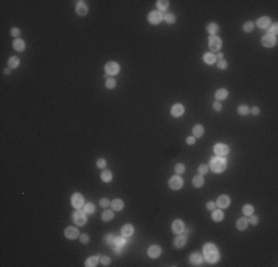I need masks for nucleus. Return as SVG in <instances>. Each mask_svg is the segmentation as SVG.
<instances>
[{"label":"nucleus","mask_w":278,"mask_h":267,"mask_svg":"<svg viewBox=\"0 0 278 267\" xmlns=\"http://www.w3.org/2000/svg\"><path fill=\"white\" fill-rule=\"evenodd\" d=\"M203 252H204V257H206V260H207L208 263H216V261L219 260L218 248L215 247V245H212V243H206Z\"/></svg>","instance_id":"obj_1"},{"label":"nucleus","mask_w":278,"mask_h":267,"mask_svg":"<svg viewBox=\"0 0 278 267\" xmlns=\"http://www.w3.org/2000/svg\"><path fill=\"white\" fill-rule=\"evenodd\" d=\"M210 168L215 171V172H223L225 168H226V160L223 156H218V158H213L210 160Z\"/></svg>","instance_id":"obj_2"},{"label":"nucleus","mask_w":278,"mask_h":267,"mask_svg":"<svg viewBox=\"0 0 278 267\" xmlns=\"http://www.w3.org/2000/svg\"><path fill=\"white\" fill-rule=\"evenodd\" d=\"M119 71H120V65H119L117 62H114V61L107 62V65H105V73H107V74L114 76V74H117Z\"/></svg>","instance_id":"obj_3"},{"label":"nucleus","mask_w":278,"mask_h":267,"mask_svg":"<svg viewBox=\"0 0 278 267\" xmlns=\"http://www.w3.org/2000/svg\"><path fill=\"white\" fill-rule=\"evenodd\" d=\"M71 205H73L76 209H81V208L84 206V199H83V196H81L80 193L73 194V197H71Z\"/></svg>","instance_id":"obj_4"},{"label":"nucleus","mask_w":278,"mask_h":267,"mask_svg":"<svg viewBox=\"0 0 278 267\" xmlns=\"http://www.w3.org/2000/svg\"><path fill=\"white\" fill-rule=\"evenodd\" d=\"M208 46H210V51H219L222 48V40L218 36H210V39H208Z\"/></svg>","instance_id":"obj_5"},{"label":"nucleus","mask_w":278,"mask_h":267,"mask_svg":"<svg viewBox=\"0 0 278 267\" xmlns=\"http://www.w3.org/2000/svg\"><path fill=\"white\" fill-rule=\"evenodd\" d=\"M73 218H74V222H76V224L83 226L84 222H86V212H84V211H81V209H76V212H74Z\"/></svg>","instance_id":"obj_6"},{"label":"nucleus","mask_w":278,"mask_h":267,"mask_svg":"<svg viewBox=\"0 0 278 267\" xmlns=\"http://www.w3.org/2000/svg\"><path fill=\"white\" fill-rule=\"evenodd\" d=\"M182 184H183V181H182V178H180L179 175H175V177H172L170 180H169V186H170V189H173V190H179V189L182 187Z\"/></svg>","instance_id":"obj_7"},{"label":"nucleus","mask_w":278,"mask_h":267,"mask_svg":"<svg viewBox=\"0 0 278 267\" xmlns=\"http://www.w3.org/2000/svg\"><path fill=\"white\" fill-rule=\"evenodd\" d=\"M161 19H163V13L160 11H154L148 15V21L151 24H158V22H161Z\"/></svg>","instance_id":"obj_8"},{"label":"nucleus","mask_w":278,"mask_h":267,"mask_svg":"<svg viewBox=\"0 0 278 267\" xmlns=\"http://www.w3.org/2000/svg\"><path fill=\"white\" fill-rule=\"evenodd\" d=\"M275 43H277V39L272 37L271 34H266V36H263V39H262V44H263V46H266V48L275 46Z\"/></svg>","instance_id":"obj_9"},{"label":"nucleus","mask_w":278,"mask_h":267,"mask_svg":"<svg viewBox=\"0 0 278 267\" xmlns=\"http://www.w3.org/2000/svg\"><path fill=\"white\" fill-rule=\"evenodd\" d=\"M228 151H229V148H228L226 144H216L215 146V153L218 156H226Z\"/></svg>","instance_id":"obj_10"},{"label":"nucleus","mask_w":278,"mask_h":267,"mask_svg":"<svg viewBox=\"0 0 278 267\" xmlns=\"http://www.w3.org/2000/svg\"><path fill=\"white\" fill-rule=\"evenodd\" d=\"M183 229H185V226H183V222H182L180 220H176V221L172 222V230H173L175 233L180 235V233L183 232Z\"/></svg>","instance_id":"obj_11"},{"label":"nucleus","mask_w":278,"mask_h":267,"mask_svg":"<svg viewBox=\"0 0 278 267\" xmlns=\"http://www.w3.org/2000/svg\"><path fill=\"white\" fill-rule=\"evenodd\" d=\"M160 254H161V248L158 247V245H152V247L148 248V255L151 258H157Z\"/></svg>","instance_id":"obj_12"},{"label":"nucleus","mask_w":278,"mask_h":267,"mask_svg":"<svg viewBox=\"0 0 278 267\" xmlns=\"http://www.w3.org/2000/svg\"><path fill=\"white\" fill-rule=\"evenodd\" d=\"M172 116H175V117H179V116H182L183 114V105L182 104H175L173 107H172Z\"/></svg>","instance_id":"obj_13"},{"label":"nucleus","mask_w":278,"mask_h":267,"mask_svg":"<svg viewBox=\"0 0 278 267\" xmlns=\"http://www.w3.org/2000/svg\"><path fill=\"white\" fill-rule=\"evenodd\" d=\"M65 236L68 239H76V237H79V230L74 227H68V229H65Z\"/></svg>","instance_id":"obj_14"},{"label":"nucleus","mask_w":278,"mask_h":267,"mask_svg":"<svg viewBox=\"0 0 278 267\" xmlns=\"http://www.w3.org/2000/svg\"><path fill=\"white\" fill-rule=\"evenodd\" d=\"M220 209L222 208H228L229 206V197L228 196H220L219 199H218V203H216Z\"/></svg>","instance_id":"obj_15"},{"label":"nucleus","mask_w":278,"mask_h":267,"mask_svg":"<svg viewBox=\"0 0 278 267\" xmlns=\"http://www.w3.org/2000/svg\"><path fill=\"white\" fill-rule=\"evenodd\" d=\"M185 243H187V236H183V235H179V236L175 239V247H176V248L185 247Z\"/></svg>","instance_id":"obj_16"},{"label":"nucleus","mask_w":278,"mask_h":267,"mask_svg":"<svg viewBox=\"0 0 278 267\" xmlns=\"http://www.w3.org/2000/svg\"><path fill=\"white\" fill-rule=\"evenodd\" d=\"M269 25H271V21H269V18L262 16V18H259V19H258V27H260V28H268Z\"/></svg>","instance_id":"obj_17"},{"label":"nucleus","mask_w":278,"mask_h":267,"mask_svg":"<svg viewBox=\"0 0 278 267\" xmlns=\"http://www.w3.org/2000/svg\"><path fill=\"white\" fill-rule=\"evenodd\" d=\"M77 13L80 15V16H84L86 13H87V6L83 3V2H79V5H77Z\"/></svg>","instance_id":"obj_18"},{"label":"nucleus","mask_w":278,"mask_h":267,"mask_svg":"<svg viewBox=\"0 0 278 267\" xmlns=\"http://www.w3.org/2000/svg\"><path fill=\"white\" fill-rule=\"evenodd\" d=\"M13 48H15V51H24L25 49V43L22 42L21 39H15V42H13Z\"/></svg>","instance_id":"obj_19"},{"label":"nucleus","mask_w":278,"mask_h":267,"mask_svg":"<svg viewBox=\"0 0 278 267\" xmlns=\"http://www.w3.org/2000/svg\"><path fill=\"white\" fill-rule=\"evenodd\" d=\"M203 59H204V62H206V64H215V61H216V57H215L212 52H207V54H204Z\"/></svg>","instance_id":"obj_20"},{"label":"nucleus","mask_w":278,"mask_h":267,"mask_svg":"<svg viewBox=\"0 0 278 267\" xmlns=\"http://www.w3.org/2000/svg\"><path fill=\"white\" fill-rule=\"evenodd\" d=\"M111 206H112L114 211H120V209H123V200H121V199H115V200H112V202H111Z\"/></svg>","instance_id":"obj_21"},{"label":"nucleus","mask_w":278,"mask_h":267,"mask_svg":"<svg viewBox=\"0 0 278 267\" xmlns=\"http://www.w3.org/2000/svg\"><path fill=\"white\" fill-rule=\"evenodd\" d=\"M132 233H133V227H132L130 224H126V226L121 229V236H124V237L132 236Z\"/></svg>","instance_id":"obj_22"},{"label":"nucleus","mask_w":278,"mask_h":267,"mask_svg":"<svg viewBox=\"0 0 278 267\" xmlns=\"http://www.w3.org/2000/svg\"><path fill=\"white\" fill-rule=\"evenodd\" d=\"M190 261H191V264H194V266H200L201 261H203V257H201L200 254H192L191 258H190Z\"/></svg>","instance_id":"obj_23"},{"label":"nucleus","mask_w":278,"mask_h":267,"mask_svg":"<svg viewBox=\"0 0 278 267\" xmlns=\"http://www.w3.org/2000/svg\"><path fill=\"white\" fill-rule=\"evenodd\" d=\"M215 97H216L218 101H222V100H225L228 97V91H226V89H219V91H216Z\"/></svg>","instance_id":"obj_24"},{"label":"nucleus","mask_w":278,"mask_h":267,"mask_svg":"<svg viewBox=\"0 0 278 267\" xmlns=\"http://www.w3.org/2000/svg\"><path fill=\"white\" fill-rule=\"evenodd\" d=\"M247 226H249V221H247L246 218H240V220L237 221V229H238V230H246Z\"/></svg>","instance_id":"obj_25"},{"label":"nucleus","mask_w":278,"mask_h":267,"mask_svg":"<svg viewBox=\"0 0 278 267\" xmlns=\"http://www.w3.org/2000/svg\"><path fill=\"white\" fill-rule=\"evenodd\" d=\"M111 178H112V174H111L110 171H104V172L101 174V180H102L104 183H110Z\"/></svg>","instance_id":"obj_26"},{"label":"nucleus","mask_w":278,"mask_h":267,"mask_svg":"<svg viewBox=\"0 0 278 267\" xmlns=\"http://www.w3.org/2000/svg\"><path fill=\"white\" fill-rule=\"evenodd\" d=\"M192 184H194V187H201V186L204 184L203 177H201V175H195L194 180H192Z\"/></svg>","instance_id":"obj_27"},{"label":"nucleus","mask_w":278,"mask_h":267,"mask_svg":"<svg viewBox=\"0 0 278 267\" xmlns=\"http://www.w3.org/2000/svg\"><path fill=\"white\" fill-rule=\"evenodd\" d=\"M98 261H99V257H90V258H87L86 266H87V267H93V266L98 264Z\"/></svg>","instance_id":"obj_28"},{"label":"nucleus","mask_w":278,"mask_h":267,"mask_svg":"<svg viewBox=\"0 0 278 267\" xmlns=\"http://www.w3.org/2000/svg\"><path fill=\"white\" fill-rule=\"evenodd\" d=\"M192 132H194V137H201L203 132H204V128H203L201 125H197V126H194Z\"/></svg>","instance_id":"obj_29"},{"label":"nucleus","mask_w":278,"mask_h":267,"mask_svg":"<svg viewBox=\"0 0 278 267\" xmlns=\"http://www.w3.org/2000/svg\"><path fill=\"white\" fill-rule=\"evenodd\" d=\"M213 220H215V221H222V220H223V212H222L220 209L213 211Z\"/></svg>","instance_id":"obj_30"},{"label":"nucleus","mask_w":278,"mask_h":267,"mask_svg":"<svg viewBox=\"0 0 278 267\" xmlns=\"http://www.w3.org/2000/svg\"><path fill=\"white\" fill-rule=\"evenodd\" d=\"M9 67H11V69H16V67L19 65V59L16 58V57H12V58H9Z\"/></svg>","instance_id":"obj_31"},{"label":"nucleus","mask_w":278,"mask_h":267,"mask_svg":"<svg viewBox=\"0 0 278 267\" xmlns=\"http://www.w3.org/2000/svg\"><path fill=\"white\" fill-rule=\"evenodd\" d=\"M218 30H219V27H218L216 24H213V22L207 25V31L210 33V34H216V33H218Z\"/></svg>","instance_id":"obj_32"},{"label":"nucleus","mask_w":278,"mask_h":267,"mask_svg":"<svg viewBox=\"0 0 278 267\" xmlns=\"http://www.w3.org/2000/svg\"><path fill=\"white\" fill-rule=\"evenodd\" d=\"M253 211H254V209H253V206H251V205H246V206L243 208V214H244V215H247V217L253 215Z\"/></svg>","instance_id":"obj_33"},{"label":"nucleus","mask_w":278,"mask_h":267,"mask_svg":"<svg viewBox=\"0 0 278 267\" xmlns=\"http://www.w3.org/2000/svg\"><path fill=\"white\" fill-rule=\"evenodd\" d=\"M157 6H158L160 11H164V9H167L169 2H166V0H158V2H157Z\"/></svg>","instance_id":"obj_34"},{"label":"nucleus","mask_w":278,"mask_h":267,"mask_svg":"<svg viewBox=\"0 0 278 267\" xmlns=\"http://www.w3.org/2000/svg\"><path fill=\"white\" fill-rule=\"evenodd\" d=\"M84 212H86V214H93V212H95L93 203H86V205H84Z\"/></svg>","instance_id":"obj_35"},{"label":"nucleus","mask_w":278,"mask_h":267,"mask_svg":"<svg viewBox=\"0 0 278 267\" xmlns=\"http://www.w3.org/2000/svg\"><path fill=\"white\" fill-rule=\"evenodd\" d=\"M112 217H114V212H112V211H105V212L102 214V220H104V221H110Z\"/></svg>","instance_id":"obj_36"},{"label":"nucleus","mask_w":278,"mask_h":267,"mask_svg":"<svg viewBox=\"0 0 278 267\" xmlns=\"http://www.w3.org/2000/svg\"><path fill=\"white\" fill-rule=\"evenodd\" d=\"M249 111H250V108H249L247 105H240V107H238V113H240L241 116H246Z\"/></svg>","instance_id":"obj_37"},{"label":"nucleus","mask_w":278,"mask_h":267,"mask_svg":"<svg viewBox=\"0 0 278 267\" xmlns=\"http://www.w3.org/2000/svg\"><path fill=\"white\" fill-rule=\"evenodd\" d=\"M127 242H126V237L123 236V237H115V245L117 247H124Z\"/></svg>","instance_id":"obj_38"},{"label":"nucleus","mask_w":278,"mask_h":267,"mask_svg":"<svg viewBox=\"0 0 278 267\" xmlns=\"http://www.w3.org/2000/svg\"><path fill=\"white\" fill-rule=\"evenodd\" d=\"M105 85H107V88L112 89V88H115V80H114L112 77H108V79H107V82H105Z\"/></svg>","instance_id":"obj_39"},{"label":"nucleus","mask_w":278,"mask_h":267,"mask_svg":"<svg viewBox=\"0 0 278 267\" xmlns=\"http://www.w3.org/2000/svg\"><path fill=\"white\" fill-rule=\"evenodd\" d=\"M164 21H166V22H169V24H173V22L176 21V18H175V15L169 13V15H164Z\"/></svg>","instance_id":"obj_40"},{"label":"nucleus","mask_w":278,"mask_h":267,"mask_svg":"<svg viewBox=\"0 0 278 267\" xmlns=\"http://www.w3.org/2000/svg\"><path fill=\"white\" fill-rule=\"evenodd\" d=\"M243 28H244V31H251L254 28V24H253V22H246Z\"/></svg>","instance_id":"obj_41"},{"label":"nucleus","mask_w":278,"mask_h":267,"mask_svg":"<svg viewBox=\"0 0 278 267\" xmlns=\"http://www.w3.org/2000/svg\"><path fill=\"white\" fill-rule=\"evenodd\" d=\"M175 171H176V174H182V172L185 171V166H183V163H178V165L175 166Z\"/></svg>","instance_id":"obj_42"},{"label":"nucleus","mask_w":278,"mask_h":267,"mask_svg":"<svg viewBox=\"0 0 278 267\" xmlns=\"http://www.w3.org/2000/svg\"><path fill=\"white\" fill-rule=\"evenodd\" d=\"M107 243H108V245L115 243V236H114V235H108V236H107Z\"/></svg>","instance_id":"obj_43"},{"label":"nucleus","mask_w":278,"mask_h":267,"mask_svg":"<svg viewBox=\"0 0 278 267\" xmlns=\"http://www.w3.org/2000/svg\"><path fill=\"white\" fill-rule=\"evenodd\" d=\"M277 27H278L277 24H274V25L271 27V36H272V37H277V33H278V28H277Z\"/></svg>","instance_id":"obj_44"},{"label":"nucleus","mask_w":278,"mask_h":267,"mask_svg":"<svg viewBox=\"0 0 278 267\" xmlns=\"http://www.w3.org/2000/svg\"><path fill=\"white\" fill-rule=\"evenodd\" d=\"M198 171H200V175H203V174H206V172L208 171V166H207V165H200Z\"/></svg>","instance_id":"obj_45"},{"label":"nucleus","mask_w":278,"mask_h":267,"mask_svg":"<svg viewBox=\"0 0 278 267\" xmlns=\"http://www.w3.org/2000/svg\"><path fill=\"white\" fill-rule=\"evenodd\" d=\"M99 205H101V206H102V208H107V206H108V205H110V200H108V199H105V197H104V199H101V202H99Z\"/></svg>","instance_id":"obj_46"},{"label":"nucleus","mask_w":278,"mask_h":267,"mask_svg":"<svg viewBox=\"0 0 278 267\" xmlns=\"http://www.w3.org/2000/svg\"><path fill=\"white\" fill-rule=\"evenodd\" d=\"M218 67H219V69H220V70H223V69H226V61H225V59H220V61L218 62Z\"/></svg>","instance_id":"obj_47"},{"label":"nucleus","mask_w":278,"mask_h":267,"mask_svg":"<svg viewBox=\"0 0 278 267\" xmlns=\"http://www.w3.org/2000/svg\"><path fill=\"white\" fill-rule=\"evenodd\" d=\"M213 108H215L216 111H220V110H222V104H220L219 101H215V102H213Z\"/></svg>","instance_id":"obj_48"},{"label":"nucleus","mask_w":278,"mask_h":267,"mask_svg":"<svg viewBox=\"0 0 278 267\" xmlns=\"http://www.w3.org/2000/svg\"><path fill=\"white\" fill-rule=\"evenodd\" d=\"M99 261H101L104 266H108V264H110V258H108V257H99Z\"/></svg>","instance_id":"obj_49"},{"label":"nucleus","mask_w":278,"mask_h":267,"mask_svg":"<svg viewBox=\"0 0 278 267\" xmlns=\"http://www.w3.org/2000/svg\"><path fill=\"white\" fill-rule=\"evenodd\" d=\"M250 217H251V218H250V222H251L253 226H256L258 222H259V218H258V217H253V215H250Z\"/></svg>","instance_id":"obj_50"},{"label":"nucleus","mask_w":278,"mask_h":267,"mask_svg":"<svg viewBox=\"0 0 278 267\" xmlns=\"http://www.w3.org/2000/svg\"><path fill=\"white\" fill-rule=\"evenodd\" d=\"M80 242H81V243H87V242H89V236H87V235H81V236H80Z\"/></svg>","instance_id":"obj_51"},{"label":"nucleus","mask_w":278,"mask_h":267,"mask_svg":"<svg viewBox=\"0 0 278 267\" xmlns=\"http://www.w3.org/2000/svg\"><path fill=\"white\" fill-rule=\"evenodd\" d=\"M96 165H98L99 168H105V165H107V162H105L104 159H99V160L96 162Z\"/></svg>","instance_id":"obj_52"},{"label":"nucleus","mask_w":278,"mask_h":267,"mask_svg":"<svg viewBox=\"0 0 278 267\" xmlns=\"http://www.w3.org/2000/svg\"><path fill=\"white\" fill-rule=\"evenodd\" d=\"M187 143H188V144H191V146H192V144H195V137H188V138H187Z\"/></svg>","instance_id":"obj_53"},{"label":"nucleus","mask_w":278,"mask_h":267,"mask_svg":"<svg viewBox=\"0 0 278 267\" xmlns=\"http://www.w3.org/2000/svg\"><path fill=\"white\" fill-rule=\"evenodd\" d=\"M215 205H216V203H213V202H208V203H207L206 206H207V209H210V211H213V209H215Z\"/></svg>","instance_id":"obj_54"},{"label":"nucleus","mask_w":278,"mask_h":267,"mask_svg":"<svg viewBox=\"0 0 278 267\" xmlns=\"http://www.w3.org/2000/svg\"><path fill=\"white\" fill-rule=\"evenodd\" d=\"M11 34H12L13 37H18V36H19V30H18V28H13V30L11 31Z\"/></svg>","instance_id":"obj_55"},{"label":"nucleus","mask_w":278,"mask_h":267,"mask_svg":"<svg viewBox=\"0 0 278 267\" xmlns=\"http://www.w3.org/2000/svg\"><path fill=\"white\" fill-rule=\"evenodd\" d=\"M251 113H253L254 116H258V114H259V108H258V107H253V108H251Z\"/></svg>","instance_id":"obj_56"},{"label":"nucleus","mask_w":278,"mask_h":267,"mask_svg":"<svg viewBox=\"0 0 278 267\" xmlns=\"http://www.w3.org/2000/svg\"><path fill=\"white\" fill-rule=\"evenodd\" d=\"M121 249H123V247H117V245H115V248H114V251L117 254H121Z\"/></svg>","instance_id":"obj_57"},{"label":"nucleus","mask_w":278,"mask_h":267,"mask_svg":"<svg viewBox=\"0 0 278 267\" xmlns=\"http://www.w3.org/2000/svg\"><path fill=\"white\" fill-rule=\"evenodd\" d=\"M216 59H219V61L223 59V55H222V54H218V55H216Z\"/></svg>","instance_id":"obj_58"}]
</instances>
